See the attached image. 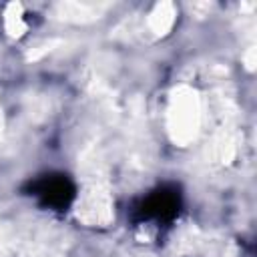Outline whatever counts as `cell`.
Here are the masks:
<instances>
[{
  "mask_svg": "<svg viewBox=\"0 0 257 257\" xmlns=\"http://www.w3.org/2000/svg\"><path fill=\"white\" fill-rule=\"evenodd\" d=\"M24 193L34 197L36 203L48 211L64 213L76 199V185L64 173H46L26 183Z\"/></svg>",
  "mask_w": 257,
  "mask_h": 257,
  "instance_id": "obj_2",
  "label": "cell"
},
{
  "mask_svg": "<svg viewBox=\"0 0 257 257\" xmlns=\"http://www.w3.org/2000/svg\"><path fill=\"white\" fill-rule=\"evenodd\" d=\"M183 209V193L175 183H163L149 191L131 211L133 223H157L171 225Z\"/></svg>",
  "mask_w": 257,
  "mask_h": 257,
  "instance_id": "obj_1",
  "label": "cell"
}]
</instances>
